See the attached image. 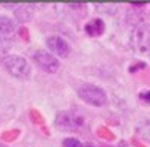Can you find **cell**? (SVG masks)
Returning <instances> with one entry per match:
<instances>
[{
  "mask_svg": "<svg viewBox=\"0 0 150 147\" xmlns=\"http://www.w3.org/2000/svg\"><path fill=\"white\" fill-rule=\"evenodd\" d=\"M78 96L86 104L93 107H102L107 104L105 92L95 84H81L78 87Z\"/></svg>",
  "mask_w": 150,
  "mask_h": 147,
  "instance_id": "4",
  "label": "cell"
},
{
  "mask_svg": "<svg viewBox=\"0 0 150 147\" xmlns=\"http://www.w3.org/2000/svg\"><path fill=\"white\" fill-rule=\"evenodd\" d=\"M129 44L132 50L138 54L150 53V27L147 24H138L129 36Z\"/></svg>",
  "mask_w": 150,
  "mask_h": 147,
  "instance_id": "2",
  "label": "cell"
},
{
  "mask_svg": "<svg viewBox=\"0 0 150 147\" xmlns=\"http://www.w3.org/2000/svg\"><path fill=\"white\" fill-rule=\"evenodd\" d=\"M3 68L12 77H15L18 80H27L32 72L30 63L24 57H20V56H6L3 59Z\"/></svg>",
  "mask_w": 150,
  "mask_h": 147,
  "instance_id": "3",
  "label": "cell"
},
{
  "mask_svg": "<svg viewBox=\"0 0 150 147\" xmlns=\"http://www.w3.org/2000/svg\"><path fill=\"white\" fill-rule=\"evenodd\" d=\"M47 47L51 50L54 54L60 57H66L69 54V44L62 38V36H50L47 39Z\"/></svg>",
  "mask_w": 150,
  "mask_h": 147,
  "instance_id": "6",
  "label": "cell"
},
{
  "mask_svg": "<svg viewBox=\"0 0 150 147\" xmlns=\"http://www.w3.org/2000/svg\"><path fill=\"white\" fill-rule=\"evenodd\" d=\"M12 47V41L8 39L6 36H0V51H8Z\"/></svg>",
  "mask_w": 150,
  "mask_h": 147,
  "instance_id": "9",
  "label": "cell"
},
{
  "mask_svg": "<svg viewBox=\"0 0 150 147\" xmlns=\"http://www.w3.org/2000/svg\"><path fill=\"white\" fill-rule=\"evenodd\" d=\"M33 62L39 66L42 71L48 72V74H54L59 71L60 68V62L57 60V57H54L53 54H50L44 50H38L32 54Z\"/></svg>",
  "mask_w": 150,
  "mask_h": 147,
  "instance_id": "5",
  "label": "cell"
},
{
  "mask_svg": "<svg viewBox=\"0 0 150 147\" xmlns=\"http://www.w3.org/2000/svg\"><path fill=\"white\" fill-rule=\"evenodd\" d=\"M84 30L89 36H101L105 32V23L101 18H93L86 24Z\"/></svg>",
  "mask_w": 150,
  "mask_h": 147,
  "instance_id": "7",
  "label": "cell"
},
{
  "mask_svg": "<svg viewBox=\"0 0 150 147\" xmlns=\"http://www.w3.org/2000/svg\"><path fill=\"white\" fill-rule=\"evenodd\" d=\"M56 126L63 132H77L86 125V117L80 111H60L54 120Z\"/></svg>",
  "mask_w": 150,
  "mask_h": 147,
  "instance_id": "1",
  "label": "cell"
},
{
  "mask_svg": "<svg viewBox=\"0 0 150 147\" xmlns=\"http://www.w3.org/2000/svg\"><path fill=\"white\" fill-rule=\"evenodd\" d=\"M15 32V23L14 20H11L9 17L0 15V36H11Z\"/></svg>",
  "mask_w": 150,
  "mask_h": 147,
  "instance_id": "8",
  "label": "cell"
},
{
  "mask_svg": "<svg viewBox=\"0 0 150 147\" xmlns=\"http://www.w3.org/2000/svg\"><path fill=\"white\" fill-rule=\"evenodd\" d=\"M138 96H140V99H141L143 102H146V104L150 105V90H143Z\"/></svg>",
  "mask_w": 150,
  "mask_h": 147,
  "instance_id": "11",
  "label": "cell"
},
{
  "mask_svg": "<svg viewBox=\"0 0 150 147\" xmlns=\"http://www.w3.org/2000/svg\"><path fill=\"white\" fill-rule=\"evenodd\" d=\"M83 147H93V146H92V144H84Z\"/></svg>",
  "mask_w": 150,
  "mask_h": 147,
  "instance_id": "12",
  "label": "cell"
},
{
  "mask_svg": "<svg viewBox=\"0 0 150 147\" xmlns=\"http://www.w3.org/2000/svg\"><path fill=\"white\" fill-rule=\"evenodd\" d=\"M0 147H6V146H5V144H0Z\"/></svg>",
  "mask_w": 150,
  "mask_h": 147,
  "instance_id": "13",
  "label": "cell"
},
{
  "mask_svg": "<svg viewBox=\"0 0 150 147\" xmlns=\"http://www.w3.org/2000/svg\"><path fill=\"white\" fill-rule=\"evenodd\" d=\"M120 147H128V146H125V144H123V146H120Z\"/></svg>",
  "mask_w": 150,
  "mask_h": 147,
  "instance_id": "14",
  "label": "cell"
},
{
  "mask_svg": "<svg viewBox=\"0 0 150 147\" xmlns=\"http://www.w3.org/2000/svg\"><path fill=\"white\" fill-rule=\"evenodd\" d=\"M63 147H83L77 138H66L63 141Z\"/></svg>",
  "mask_w": 150,
  "mask_h": 147,
  "instance_id": "10",
  "label": "cell"
}]
</instances>
